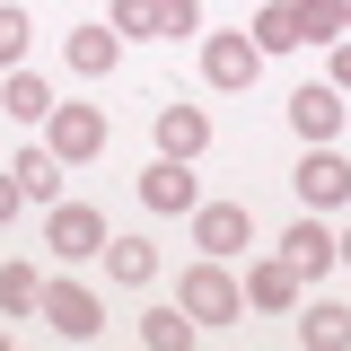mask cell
<instances>
[{
  "instance_id": "obj_25",
  "label": "cell",
  "mask_w": 351,
  "mask_h": 351,
  "mask_svg": "<svg viewBox=\"0 0 351 351\" xmlns=\"http://www.w3.org/2000/svg\"><path fill=\"white\" fill-rule=\"evenodd\" d=\"M334 88L351 97V36H334Z\"/></svg>"
},
{
  "instance_id": "obj_9",
  "label": "cell",
  "mask_w": 351,
  "mask_h": 351,
  "mask_svg": "<svg viewBox=\"0 0 351 351\" xmlns=\"http://www.w3.org/2000/svg\"><path fill=\"white\" fill-rule=\"evenodd\" d=\"M202 149H211V114L184 106V97L158 106V158H202Z\"/></svg>"
},
{
  "instance_id": "obj_18",
  "label": "cell",
  "mask_w": 351,
  "mask_h": 351,
  "mask_svg": "<svg viewBox=\"0 0 351 351\" xmlns=\"http://www.w3.org/2000/svg\"><path fill=\"white\" fill-rule=\"evenodd\" d=\"M0 307H9V316H44V281H36V263H0Z\"/></svg>"
},
{
  "instance_id": "obj_1",
  "label": "cell",
  "mask_w": 351,
  "mask_h": 351,
  "mask_svg": "<svg viewBox=\"0 0 351 351\" xmlns=\"http://www.w3.org/2000/svg\"><path fill=\"white\" fill-rule=\"evenodd\" d=\"M176 299H184V316L193 325H228V316H246V281H228V263H193L184 281H176Z\"/></svg>"
},
{
  "instance_id": "obj_3",
  "label": "cell",
  "mask_w": 351,
  "mask_h": 351,
  "mask_svg": "<svg viewBox=\"0 0 351 351\" xmlns=\"http://www.w3.org/2000/svg\"><path fill=\"white\" fill-rule=\"evenodd\" d=\"M290 184H299L307 211H343V202H351V158L334 149V141H307V158H299Z\"/></svg>"
},
{
  "instance_id": "obj_7",
  "label": "cell",
  "mask_w": 351,
  "mask_h": 351,
  "mask_svg": "<svg viewBox=\"0 0 351 351\" xmlns=\"http://www.w3.org/2000/svg\"><path fill=\"white\" fill-rule=\"evenodd\" d=\"M44 316H53V334H71V343H97V325H106V299H97L88 281H44Z\"/></svg>"
},
{
  "instance_id": "obj_26",
  "label": "cell",
  "mask_w": 351,
  "mask_h": 351,
  "mask_svg": "<svg viewBox=\"0 0 351 351\" xmlns=\"http://www.w3.org/2000/svg\"><path fill=\"white\" fill-rule=\"evenodd\" d=\"M18 202H27V193H18V176H0V228L18 219Z\"/></svg>"
},
{
  "instance_id": "obj_15",
  "label": "cell",
  "mask_w": 351,
  "mask_h": 351,
  "mask_svg": "<svg viewBox=\"0 0 351 351\" xmlns=\"http://www.w3.org/2000/svg\"><path fill=\"white\" fill-rule=\"evenodd\" d=\"M62 62H71L80 80H106V71L123 62V36H106V27H80V36L62 44Z\"/></svg>"
},
{
  "instance_id": "obj_27",
  "label": "cell",
  "mask_w": 351,
  "mask_h": 351,
  "mask_svg": "<svg viewBox=\"0 0 351 351\" xmlns=\"http://www.w3.org/2000/svg\"><path fill=\"white\" fill-rule=\"evenodd\" d=\"M334 255H343V263H351V237H334Z\"/></svg>"
},
{
  "instance_id": "obj_14",
  "label": "cell",
  "mask_w": 351,
  "mask_h": 351,
  "mask_svg": "<svg viewBox=\"0 0 351 351\" xmlns=\"http://www.w3.org/2000/svg\"><path fill=\"white\" fill-rule=\"evenodd\" d=\"M0 106H9V114H18V123H44V114H53V106H62V97H53V88H44V71H27V62H18V71H9V80H0Z\"/></svg>"
},
{
  "instance_id": "obj_19",
  "label": "cell",
  "mask_w": 351,
  "mask_h": 351,
  "mask_svg": "<svg viewBox=\"0 0 351 351\" xmlns=\"http://www.w3.org/2000/svg\"><path fill=\"white\" fill-rule=\"evenodd\" d=\"M193 334H202V325L184 316V299H176V307H158V316H141V343H149V351H184Z\"/></svg>"
},
{
  "instance_id": "obj_5",
  "label": "cell",
  "mask_w": 351,
  "mask_h": 351,
  "mask_svg": "<svg viewBox=\"0 0 351 351\" xmlns=\"http://www.w3.org/2000/svg\"><path fill=\"white\" fill-rule=\"evenodd\" d=\"M202 80L228 88V97H237V88H255V80H263V44L246 36V27H237V36H211V44H202Z\"/></svg>"
},
{
  "instance_id": "obj_6",
  "label": "cell",
  "mask_w": 351,
  "mask_h": 351,
  "mask_svg": "<svg viewBox=\"0 0 351 351\" xmlns=\"http://www.w3.org/2000/svg\"><path fill=\"white\" fill-rule=\"evenodd\" d=\"M193 246L202 255H246L255 246V211L246 202H193Z\"/></svg>"
},
{
  "instance_id": "obj_13",
  "label": "cell",
  "mask_w": 351,
  "mask_h": 351,
  "mask_svg": "<svg viewBox=\"0 0 351 351\" xmlns=\"http://www.w3.org/2000/svg\"><path fill=\"white\" fill-rule=\"evenodd\" d=\"M9 176H18V193H27V202H44V211L62 202V158H53V149H36V141L9 158Z\"/></svg>"
},
{
  "instance_id": "obj_10",
  "label": "cell",
  "mask_w": 351,
  "mask_h": 351,
  "mask_svg": "<svg viewBox=\"0 0 351 351\" xmlns=\"http://www.w3.org/2000/svg\"><path fill=\"white\" fill-rule=\"evenodd\" d=\"M281 255H290V272H299V281H325V272H334V237H325V211H307L299 228H290V237H281Z\"/></svg>"
},
{
  "instance_id": "obj_11",
  "label": "cell",
  "mask_w": 351,
  "mask_h": 351,
  "mask_svg": "<svg viewBox=\"0 0 351 351\" xmlns=\"http://www.w3.org/2000/svg\"><path fill=\"white\" fill-rule=\"evenodd\" d=\"M290 132H299V141H334V132H343V88L334 80L299 88V97H290Z\"/></svg>"
},
{
  "instance_id": "obj_23",
  "label": "cell",
  "mask_w": 351,
  "mask_h": 351,
  "mask_svg": "<svg viewBox=\"0 0 351 351\" xmlns=\"http://www.w3.org/2000/svg\"><path fill=\"white\" fill-rule=\"evenodd\" d=\"M114 36H158V0H114Z\"/></svg>"
},
{
  "instance_id": "obj_16",
  "label": "cell",
  "mask_w": 351,
  "mask_h": 351,
  "mask_svg": "<svg viewBox=\"0 0 351 351\" xmlns=\"http://www.w3.org/2000/svg\"><path fill=\"white\" fill-rule=\"evenodd\" d=\"M106 281H123V290L158 281V246L149 237H106Z\"/></svg>"
},
{
  "instance_id": "obj_2",
  "label": "cell",
  "mask_w": 351,
  "mask_h": 351,
  "mask_svg": "<svg viewBox=\"0 0 351 351\" xmlns=\"http://www.w3.org/2000/svg\"><path fill=\"white\" fill-rule=\"evenodd\" d=\"M44 149H53L62 167L106 158V106H53V114H44Z\"/></svg>"
},
{
  "instance_id": "obj_17",
  "label": "cell",
  "mask_w": 351,
  "mask_h": 351,
  "mask_svg": "<svg viewBox=\"0 0 351 351\" xmlns=\"http://www.w3.org/2000/svg\"><path fill=\"white\" fill-rule=\"evenodd\" d=\"M299 343H307V351H343V343H351V307L316 299V307L299 316Z\"/></svg>"
},
{
  "instance_id": "obj_21",
  "label": "cell",
  "mask_w": 351,
  "mask_h": 351,
  "mask_svg": "<svg viewBox=\"0 0 351 351\" xmlns=\"http://www.w3.org/2000/svg\"><path fill=\"white\" fill-rule=\"evenodd\" d=\"M27 44H36V18H27L18 0H0V71H18V62H27Z\"/></svg>"
},
{
  "instance_id": "obj_8",
  "label": "cell",
  "mask_w": 351,
  "mask_h": 351,
  "mask_svg": "<svg viewBox=\"0 0 351 351\" xmlns=\"http://www.w3.org/2000/svg\"><path fill=\"white\" fill-rule=\"evenodd\" d=\"M141 202H149V211L193 219V202H202V184H193V158H158V167L141 176Z\"/></svg>"
},
{
  "instance_id": "obj_20",
  "label": "cell",
  "mask_w": 351,
  "mask_h": 351,
  "mask_svg": "<svg viewBox=\"0 0 351 351\" xmlns=\"http://www.w3.org/2000/svg\"><path fill=\"white\" fill-rule=\"evenodd\" d=\"M290 27H299V44H334V36H351L334 0H290Z\"/></svg>"
},
{
  "instance_id": "obj_22",
  "label": "cell",
  "mask_w": 351,
  "mask_h": 351,
  "mask_svg": "<svg viewBox=\"0 0 351 351\" xmlns=\"http://www.w3.org/2000/svg\"><path fill=\"white\" fill-rule=\"evenodd\" d=\"M255 44H263V62H272V53H299V27H290V0H263V18H255Z\"/></svg>"
},
{
  "instance_id": "obj_12",
  "label": "cell",
  "mask_w": 351,
  "mask_h": 351,
  "mask_svg": "<svg viewBox=\"0 0 351 351\" xmlns=\"http://www.w3.org/2000/svg\"><path fill=\"white\" fill-rule=\"evenodd\" d=\"M246 307H263V316L299 307V272H290V255H263V263H246Z\"/></svg>"
},
{
  "instance_id": "obj_24",
  "label": "cell",
  "mask_w": 351,
  "mask_h": 351,
  "mask_svg": "<svg viewBox=\"0 0 351 351\" xmlns=\"http://www.w3.org/2000/svg\"><path fill=\"white\" fill-rule=\"evenodd\" d=\"M202 27V0H158V36H193Z\"/></svg>"
},
{
  "instance_id": "obj_28",
  "label": "cell",
  "mask_w": 351,
  "mask_h": 351,
  "mask_svg": "<svg viewBox=\"0 0 351 351\" xmlns=\"http://www.w3.org/2000/svg\"><path fill=\"white\" fill-rule=\"evenodd\" d=\"M334 9H343V27H351V0H334Z\"/></svg>"
},
{
  "instance_id": "obj_4",
  "label": "cell",
  "mask_w": 351,
  "mask_h": 351,
  "mask_svg": "<svg viewBox=\"0 0 351 351\" xmlns=\"http://www.w3.org/2000/svg\"><path fill=\"white\" fill-rule=\"evenodd\" d=\"M44 246H53L62 263L106 255V211H88V202H53V211H44Z\"/></svg>"
}]
</instances>
